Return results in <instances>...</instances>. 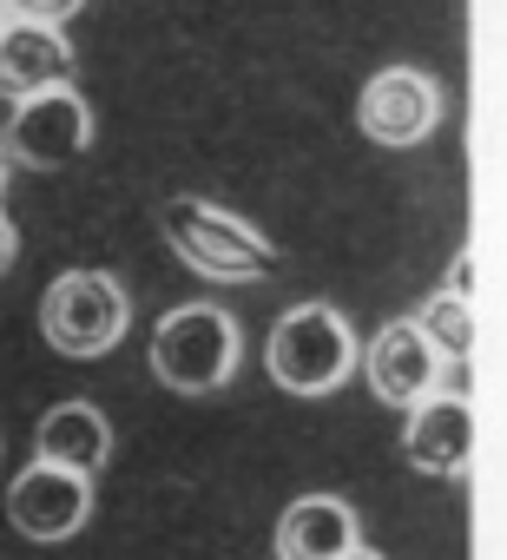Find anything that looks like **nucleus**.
I'll return each instance as SVG.
<instances>
[{
    "mask_svg": "<svg viewBox=\"0 0 507 560\" xmlns=\"http://www.w3.org/2000/svg\"><path fill=\"white\" fill-rule=\"evenodd\" d=\"M8 8L21 14V21H40V27H60V21H73L86 0H8Z\"/></svg>",
    "mask_w": 507,
    "mask_h": 560,
    "instance_id": "obj_14",
    "label": "nucleus"
},
{
    "mask_svg": "<svg viewBox=\"0 0 507 560\" xmlns=\"http://www.w3.org/2000/svg\"><path fill=\"white\" fill-rule=\"evenodd\" d=\"M264 370L291 396H330L356 370V330L337 304H297L271 324Z\"/></svg>",
    "mask_w": 507,
    "mask_h": 560,
    "instance_id": "obj_2",
    "label": "nucleus"
},
{
    "mask_svg": "<svg viewBox=\"0 0 507 560\" xmlns=\"http://www.w3.org/2000/svg\"><path fill=\"white\" fill-rule=\"evenodd\" d=\"M158 231L191 270L217 277V284H258V277L278 270V244L264 231L237 224L231 211H217L204 198H165L158 205Z\"/></svg>",
    "mask_w": 507,
    "mask_h": 560,
    "instance_id": "obj_1",
    "label": "nucleus"
},
{
    "mask_svg": "<svg viewBox=\"0 0 507 560\" xmlns=\"http://www.w3.org/2000/svg\"><path fill=\"white\" fill-rule=\"evenodd\" d=\"M8 521H14L27 540H40V547L73 540V534L93 521V475H67V468L34 462V468L14 475V488H8Z\"/></svg>",
    "mask_w": 507,
    "mask_h": 560,
    "instance_id": "obj_7",
    "label": "nucleus"
},
{
    "mask_svg": "<svg viewBox=\"0 0 507 560\" xmlns=\"http://www.w3.org/2000/svg\"><path fill=\"white\" fill-rule=\"evenodd\" d=\"M93 145V106L73 93V86H54V93H34L14 106V126H8V152L34 172H60L73 165L80 152Z\"/></svg>",
    "mask_w": 507,
    "mask_h": 560,
    "instance_id": "obj_5",
    "label": "nucleus"
},
{
    "mask_svg": "<svg viewBox=\"0 0 507 560\" xmlns=\"http://www.w3.org/2000/svg\"><path fill=\"white\" fill-rule=\"evenodd\" d=\"M40 337L60 357H106L126 337V291L106 270H67L40 298Z\"/></svg>",
    "mask_w": 507,
    "mask_h": 560,
    "instance_id": "obj_4",
    "label": "nucleus"
},
{
    "mask_svg": "<svg viewBox=\"0 0 507 560\" xmlns=\"http://www.w3.org/2000/svg\"><path fill=\"white\" fill-rule=\"evenodd\" d=\"M54 86H73V47L60 27H40V21H8L0 27V100H34V93H54Z\"/></svg>",
    "mask_w": 507,
    "mask_h": 560,
    "instance_id": "obj_10",
    "label": "nucleus"
},
{
    "mask_svg": "<svg viewBox=\"0 0 507 560\" xmlns=\"http://www.w3.org/2000/svg\"><path fill=\"white\" fill-rule=\"evenodd\" d=\"M474 402L455 396V389H428L415 409H409V429H402V455L409 468L422 475H468L474 462Z\"/></svg>",
    "mask_w": 507,
    "mask_h": 560,
    "instance_id": "obj_8",
    "label": "nucleus"
},
{
    "mask_svg": "<svg viewBox=\"0 0 507 560\" xmlns=\"http://www.w3.org/2000/svg\"><path fill=\"white\" fill-rule=\"evenodd\" d=\"M343 560H382V553H369V547H356V553H343Z\"/></svg>",
    "mask_w": 507,
    "mask_h": 560,
    "instance_id": "obj_15",
    "label": "nucleus"
},
{
    "mask_svg": "<svg viewBox=\"0 0 507 560\" xmlns=\"http://www.w3.org/2000/svg\"><path fill=\"white\" fill-rule=\"evenodd\" d=\"M0 27H8V0H0Z\"/></svg>",
    "mask_w": 507,
    "mask_h": 560,
    "instance_id": "obj_16",
    "label": "nucleus"
},
{
    "mask_svg": "<svg viewBox=\"0 0 507 560\" xmlns=\"http://www.w3.org/2000/svg\"><path fill=\"white\" fill-rule=\"evenodd\" d=\"M415 330H422V343L441 357V363H468L474 357V337H481V324H474V298L461 291V284H448V291H435L415 317H409Z\"/></svg>",
    "mask_w": 507,
    "mask_h": 560,
    "instance_id": "obj_13",
    "label": "nucleus"
},
{
    "mask_svg": "<svg viewBox=\"0 0 507 560\" xmlns=\"http://www.w3.org/2000/svg\"><path fill=\"white\" fill-rule=\"evenodd\" d=\"M356 363H363L369 389H376L389 409H415V402L435 389V376H441V357L422 343V330H415L409 317L382 324V330L369 337V350H356Z\"/></svg>",
    "mask_w": 507,
    "mask_h": 560,
    "instance_id": "obj_9",
    "label": "nucleus"
},
{
    "mask_svg": "<svg viewBox=\"0 0 507 560\" xmlns=\"http://www.w3.org/2000/svg\"><path fill=\"white\" fill-rule=\"evenodd\" d=\"M113 455V422L93 402H54L40 416V462L67 475H99Z\"/></svg>",
    "mask_w": 507,
    "mask_h": 560,
    "instance_id": "obj_12",
    "label": "nucleus"
},
{
    "mask_svg": "<svg viewBox=\"0 0 507 560\" xmlns=\"http://www.w3.org/2000/svg\"><path fill=\"white\" fill-rule=\"evenodd\" d=\"M237 370V324L217 304H178L152 330V376L178 396H211Z\"/></svg>",
    "mask_w": 507,
    "mask_h": 560,
    "instance_id": "obj_3",
    "label": "nucleus"
},
{
    "mask_svg": "<svg viewBox=\"0 0 507 560\" xmlns=\"http://www.w3.org/2000/svg\"><path fill=\"white\" fill-rule=\"evenodd\" d=\"M356 126L376 139V145H422L435 126H441V93H435V80L428 73H415V67H382L369 86H363V100H356Z\"/></svg>",
    "mask_w": 507,
    "mask_h": 560,
    "instance_id": "obj_6",
    "label": "nucleus"
},
{
    "mask_svg": "<svg viewBox=\"0 0 507 560\" xmlns=\"http://www.w3.org/2000/svg\"><path fill=\"white\" fill-rule=\"evenodd\" d=\"M278 560H343L363 547V521L337 494H304L278 514Z\"/></svg>",
    "mask_w": 507,
    "mask_h": 560,
    "instance_id": "obj_11",
    "label": "nucleus"
}]
</instances>
